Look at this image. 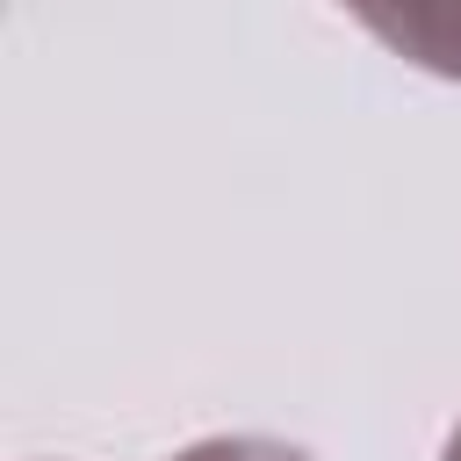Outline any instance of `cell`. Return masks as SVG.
<instances>
[{
    "label": "cell",
    "mask_w": 461,
    "mask_h": 461,
    "mask_svg": "<svg viewBox=\"0 0 461 461\" xmlns=\"http://www.w3.org/2000/svg\"><path fill=\"white\" fill-rule=\"evenodd\" d=\"M339 7L418 72H439L461 86V0H339Z\"/></svg>",
    "instance_id": "6da1fadb"
},
{
    "label": "cell",
    "mask_w": 461,
    "mask_h": 461,
    "mask_svg": "<svg viewBox=\"0 0 461 461\" xmlns=\"http://www.w3.org/2000/svg\"><path fill=\"white\" fill-rule=\"evenodd\" d=\"M173 461H310V454H295L281 439H202V447H187Z\"/></svg>",
    "instance_id": "7a4b0ae2"
},
{
    "label": "cell",
    "mask_w": 461,
    "mask_h": 461,
    "mask_svg": "<svg viewBox=\"0 0 461 461\" xmlns=\"http://www.w3.org/2000/svg\"><path fill=\"white\" fill-rule=\"evenodd\" d=\"M439 461H461V425H454V439H447V454Z\"/></svg>",
    "instance_id": "3957f363"
}]
</instances>
